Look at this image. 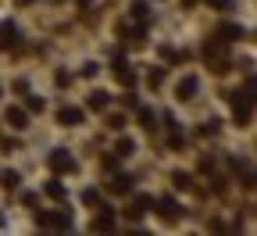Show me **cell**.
I'll use <instances>...</instances> for the list:
<instances>
[{
  "mask_svg": "<svg viewBox=\"0 0 257 236\" xmlns=\"http://www.w3.org/2000/svg\"><path fill=\"white\" fill-rule=\"evenodd\" d=\"M0 183H4L8 190H15V186H18V172H4V176H0Z\"/></svg>",
  "mask_w": 257,
  "mask_h": 236,
  "instance_id": "cell-15",
  "label": "cell"
},
{
  "mask_svg": "<svg viewBox=\"0 0 257 236\" xmlns=\"http://www.w3.org/2000/svg\"><path fill=\"white\" fill-rule=\"evenodd\" d=\"M93 229H100V232H111V229H114V215H111V208H104L100 218H93Z\"/></svg>",
  "mask_w": 257,
  "mask_h": 236,
  "instance_id": "cell-6",
  "label": "cell"
},
{
  "mask_svg": "<svg viewBox=\"0 0 257 236\" xmlns=\"http://www.w3.org/2000/svg\"><path fill=\"white\" fill-rule=\"evenodd\" d=\"M128 190H133V179L128 176H114L111 179V193H128Z\"/></svg>",
  "mask_w": 257,
  "mask_h": 236,
  "instance_id": "cell-9",
  "label": "cell"
},
{
  "mask_svg": "<svg viewBox=\"0 0 257 236\" xmlns=\"http://www.w3.org/2000/svg\"><path fill=\"white\" fill-rule=\"evenodd\" d=\"M86 104H89L93 111H104V108H107V93H104V90H93V93L86 97Z\"/></svg>",
  "mask_w": 257,
  "mask_h": 236,
  "instance_id": "cell-5",
  "label": "cell"
},
{
  "mask_svg": "<svg viewBox=\"0 0 257 236\" xmlns=\"http://www.w3.org/2000/svg\"><path fill=\"white\" fill-rule=\"evenodd\" d=\"M172 183H175V190H186V186H189V176H186V172H175Z\"/></svg>",
  "mask_w": 257,
  "mask_h": 236,
  "instance_id": "cell-16",
  "label": "cell"
},
{
  "mask_svg": "<svg viewBox=\"0 0 257 236\" xmlns=\"http://www.w3.org/2000/svg\"><path fill=\"white\" fill-rule=\"evenodd\" d=\"M175 93H179V100H189L193 93H197V75H186V79H179Z\"/></svg>",
  "mask_w": 257,
  "mask_h": 236,
  "instance_id": "cell-3",
  "label": "cell"
},
{
  "mask_svg": "<svg viewBox=\"0 0 257 236\" xmlns=\"http://www.w3.org/2000/svg\"><path fill=\"white\" fill-rule=\"evenodd\" d=\"M157 208H161V218H165V222H175V218H179V208H175V200H172V197H165Z\"/></svg>",
  "mask_w": 257,
  "mask_h": 236,
  "instance_id": "cell-4",
  "label": "cell"
},
{
  "mask_svg": "<svg viewBox=\"0 0 257 236\" xmlns=\"http://www.w3.org/2000/svg\"><path fill=\"white\" fill-rule=\"evenodd\" d=\"M136 111H140V122H143L147 129H154V122H157V115H154L150 108H136Z\"/></svg>",
  "mask_w": 257,
  "mask_h": 236,
  "instance_id": "cell-13",
  "label": "cell"
},
{
  "mask_svg": "<svg viewBox=\"0 0 257 236\" xmlns=\"http://www.w3.org/2000/svg\"><path fill=\"white\" fill-rule=\"evenodd\" d=\"M150 15V8L143 4V0H136V4H133V18H147Z\"/></svg>",
  "mask_w": 257,
  "mask_h": 236,
  "instance_id": "cell-14",
  "label": "cell"
},
{
  "mask_svg": "<svg viewBox=\"0 0 257 236\" xmlns=\"http://www.w3.org/2000/svg\"><path fill=\"white\" fill-rule=\"evenodd\" d=\"M4 118L11 122V129H25V111H22V108H8Z\"/></svg>",
  "mask_w": 257,
  "mask_h": 236,
  "instance_id": "cell-8",
  "label": "cell"
},
{
  "mask_svg": "<svg viewBox=\"0 0 257 236\" xmlns=\"http://www.w3.org/2000/svg\"><path fill=\"white\" fill-rule=\"evenodd\" d=\"M29 111H43V100L40 97H29Z\"/></svg>",
  "mask_w": 257,
  "mask_h": 236,
  "instance_id": "cell-20",
  "label": "cell"
},
{
  "mask_svg": "<svg viewBox=\"0 0 257 236\" xmlns=\"http://www.w3.org/2000/svg\"><path fill=\"white\" fill-rule=\"evenodd\" d=\"M211 4H214V8H221V11H229V8H232V0H211Z\"/></svg>",
  "mask_w": 257,
  "mask_h": 236,
  "instance_id": "cell-21",
  "label": "cell"
},
{
  "mask_svg": "<svg viewBox=\"0 0 257 236\" xmlns=\"http://www.w3.org/2000/svg\"><path fill=\"white\" fill-rule=\"evenodd\" d=\"M82 200H86V204H100V193H96V190H86Z\"/></svg>",
  "mask_w": 257,
  "mask_h": 236,
  "instance_id": "cell-17",
  "label": "cell"
},
{
  "mask_svg": "<svg viewBox=\"0 0 257 236\" xmlns=\"http://www.w3.org/2000/svg\"><path fill=\"white\" fill-rule=\"evenodd\" d=\"M218 36H225V40H239V36H243V29H239V25H221V29H218Z\"/></svg>",
  "mask_w": 257,
  "mask_h": 236,
  "instance_id": "cell-12",
  "label": "cell"
},
{
  "mask_svg": "<svg viewBox=\"0 0 257 236\" xmlns=\"http://www.w3.org/2000/svg\"><path fill=\"white\" fill-rule=\"evenodd\" d=\"M161 83H165V72L154 68V72H150V86H161Z\"/></svg>",
  "mask_w": 257,
  "mask_h": 236,
  "instance_id": "cell-19",
  "label": "cell"
},
{
  "mask_svg": "<svg viewBox=\"0 0 257 236\" xmlns=\"http://www.w3.org/2000/svg\"><path fill=\"white\" fill-rule=\"evenodd\" d=\"M47 193H50L54 200H64V197H68V190H64V186H61L57 179H50V183H47Z\"/></svg>",
  "mask_w": 257,
  "mask_h": 236,
  "instance_id": "cell-11",
  "label": "cell"
},
{
  "mask_svg": "<svg viewBox=\"0 0 257 236\" xmlns=\"http://www.w3.org/2000/svg\"><path fill=\"white\" fill-rule=\"evenodd\" d=\"M18 4H32V0H18Z\"/></svg>",
  "mask_w": 257,
  "mask_h": 236,
  "instance_id": "cell-22",
  "label": "cell"
},
{
  "mask_svg": "<svg viewBox=\"0 0 257 236\" xmlns=\"http://www.w3.org/2000/svg\"><path fill=\"white\" fill-rule=\"evenodd\" d=\"M57 118H61L64 125H79V122H82V111H79V108H61Z\"/></svg>",
  "mask_w": 257,
  "mask_h": 236,
  "instance_id": "cell-7",
  "label": "cell"
},
{
  "mask_svg": "<svg viewBox=\"0 0 257 236\" xmlns=\"http://www.w3.org/2000/svg\"><path fill=\"white\" fill-rule=\"evenodd\" d=\"M50 168L54 172H75V158H68V150H54L50 154Z\"/></svg>",
  "mask_w": 257,
  "mask_h": 236,
  "instance_id": "cell-2",
  "label": "cell"
},
{
  "mask_svg": "<svg viewBox=\"0 0 257 236\" xmlns=\"http://www.w3.org/2000/svg\"><path fill=\"white\" fill-rule=\"evenodd\" d=\"M0 36H4V43L15 47V43H18V29H15L11 22H4V25H0Z\"/></svg>",
  "mask_w": 257,
  "mask_h": 236,
  "instance_id": "cell-10",
  "label": "cell"
},
{
  "mask_svg": "<svg viewBox=\"0 0 257 236\" xmlns=\"http://www.w3.org/2000/svg\"><path fill=\"white\" fill-rule=\"evenodd\" d=\"M133 150H136L133 140H121V143H118V154H133Z\"/></svg>",
  "mask_w": 257,
  "mask_h": 236,
  "instance_id": "cell-18",
  "label": "cell"
},
{
  "mask_svg": "<svg viewBox=\"0 0 257 236\" xmlns=\"http://www.w3.org/2000/svg\"><path fill=\"white\" fill-rule=\"evenodd\" d=\"M36 222L40 225H50V229H72V215L68 211H40Z\"/></svg>",
  "mask_w": 257,
  "mask_h": 236,
  "instance_id": "cell-1",
  "label": "cell"
}]
</instances>
